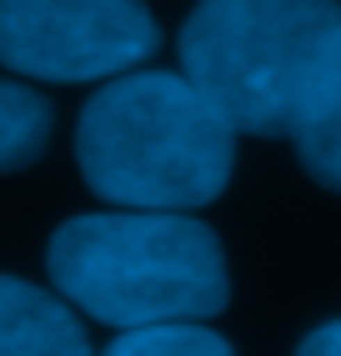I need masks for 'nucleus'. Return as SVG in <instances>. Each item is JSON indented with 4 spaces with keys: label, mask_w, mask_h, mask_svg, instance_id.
Returning <instances> with one entry per match:
<instances>
[{
    "label": "nucleus",
    "mask_w": 341,
    "mask_h": 356,
    "mask_svg": "<svg viewBox=\"0 0 341 356\" xmlns=\"http://www.w3.org/2000/svg\"><path fill=\"white\" fill-rule=\"evenodd\" d=\"M106 356H236L226 337H216L201 321H156V326H131Z\"/></svg>",
    "instance_id": "nucleus-8"
},
{
    "label": "nucleus",
    "mask_w": 341,
    "mask_h": 356,
    "mask_svg": "<svg viewBox=\"0 0 341 356\" xmlns=\"http://www.w3.org/2000/svg\"><path fill=\"white\" fill-rule=\"evenodd\" d=\"M56 291L106 326L206 321L226 306L221 241L186 211H101L76 216L45 251Z\"/></svg>",
    "instance_id": "nucleus-3"
},
{
    "label": "nucleus",
    "mask_w": 341,
    "mask_h": 356,
    "mask_svg": "<svg viewBox=\"0 0 341 356\" xmlns=\"http://www.w3.org/2000/svg\"><path fill=\"white\" fill-rule=\"evenodd\" d=\"M56 111L40 90L20 81H0V171H26L51 146Z\"/></svg>",
    "instance_id": "nucleus-6"
},
{
    "label": "nucleus",
    "mask_w": 341,
    "mask_h": 356,
    "mask_svg": "<svg viewBox=\"0 0 341 356\" xmlns=\"http://www.w3.org/2000/svg\"><path fill=\"white\" fill-rule=\"evenodd\" d=\"M291 140H296V156L306 165V176L341 196V60H336V76H331L326 101L316 106V115Z\"/></svg>",
    "instance_id": "nucleus-7"
},
{
    "label": "nucleus",
    "mask_w": 341,
    "mask_h": 356,
    "mask_svg": "<svg viewBox=\"0 0 341 356\" xmlns=\"http://www.w3.org/2000/svg\"><path fill=\"white\" fill-rule=\"evenodd\" d=\"M296 356H341V321H326V326H316L311 337L296 346Z\"/></svg>",
    "instance_id": "nucleus-9"
},
{
    "label": "nucleus",
    "mask_w": 341,
    "mask_h": 356,
    "mask_svg": "<svg viewBox=\"0 0 341 356\" xmlns=\"http://www.w3.org/2000/svg\"><path fill=\"white\" fill-rule=\"evenodd\" d=\"M341 60L336 0H201L181 26L186 81L246 136H296Z\"/></svg>",
    "instance_id": "nucleus-2"
},
{
    "label": "nucleus",
    "mask_w": 341,
    "mask_h": 356,
    "mask_svg": "<svg viewBox=\"0 0 341 356\" xmlns=\"http://www.w3.org/2000/svg\"><path fill=\"white\" fill-rule=\"evenodd\" d=\"M76 161L95 196L131 211H196L226 191L236 131L186 76L120 70L81 111Z\"/></svg>",
    "instance_id": "nucleus-1"
},
{
    "label": "nucleus",
    "mask_w": 341,
    "mask_h": 356,
    "mask_svg": "<svg viewBox=\"0 0 341 356\" xmlns=\"http://www.w3.org/2000/svg\"><path fill=\"white\" fill-rule=\"evenodd\" d=\"M0 356H90V341L61 296L0 276Z\"/></svg>",
    "instance_id": "nucleus-5"
},
{
    "label": "nucleus",
    "mask_w": 341,
    "mask_h": 356,
    "mask_svg": "<svg viewBox=\"0 0 341 356\" xmlns=\"http://www.w3.org/2000/svg\"><path fill=\"white\" fill-rule=\"evenodd\" d=\"M141 0H0V65L35 81H111L156 56Z\"/></svg>",
    "instance_id": "nucleus-4"
}]
</instances>
